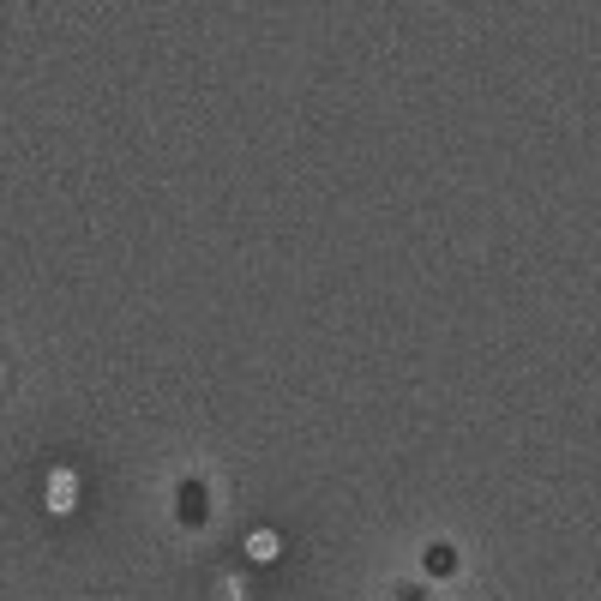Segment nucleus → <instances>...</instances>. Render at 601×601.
Wrapping results in <instances>:
<instances>
[]
</instances>
